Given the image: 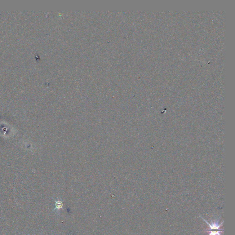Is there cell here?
Listing matches in <instances>:
<instances>
[{
  "label": "cell",
  "mask_w": 235,
  "mask_h": 235,
  "mask_svg": "<svg viewBox=\"0 0 235 235\" xmlns=\"http://www.w3.org/2000/svg\"><path fill=\"white\" fill-rule=\"evenodd\" d=\"M205 222H207L208 225L211 227V229L208 230L207 231H209L208 232H210V233L209 235H221L220 234V232H223V231H221L220 229H219V227H220V225H218L217 224L213 223L212 224H210L208 223V222L204 220Z\"/></svg>",
  "instance_id": "6da1fadb"
}]
</instances>
